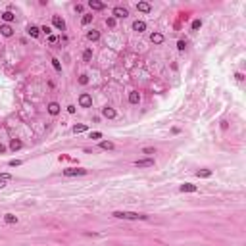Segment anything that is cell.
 <instances>
[{
	"instance_id": "38",
	"label": "cell",
	"mask_w": 246,
	"mask_h": 246,
	"mask_svg": "<svg viewBox=\"0 0 246 246\" xmlns=\"http://www.w3.org/2000/svg\"><path fill=\"white\" fill-rule=\"evenodd\" d=\"M4 150H6V146H4V144H0V154H2Z\"/></svg>"
},
{
	"instance_id": "32",
	"label": "cell",
	"mask_w": 246,
	"mask_h": 246,
	"mask_svg": "<svg viewBox=\"0 0 246 246\" xmlns=\"http://www.w3.org/2000/svg\"><path fill=\"white\" fill-rule=\"evenodd\" d=\"M0 179H4V181H12V175H10V173H0Z\"/></svg>"
},
{
	"instance_id": "25",
	"label": "cell",
	"mask_w": 246,
	"mask_h": 246,
	"mask_svg": "<svg viewBox=\"0 0 246 246\" xmlns=\"http://www.w3.org/2000/svg\"><path fill=\"white\" fill-rule=\"evenodd\" d=\"M90 58H92V50H85V52H83V60H85V62H89Z\"/></svg>"
},
{
	"instance_id": "18",
	"label": "cell",
	"mask_w": 246,
	"mask_h": 246,
	"mask_svg": "<svg viewBox=\"0 0 246 246\" xmlns=\"http://www.w3.org/2000/svg\"><path fill=\"white\" fill-rule=\"evenodd\" d=\"M21 146H23V142H21L19 139H12V142H10V148L12 150H19Z\"/></svg>"
},
{
	"instance_id": "10",
	"label": "cell",
	"mask_w": 246,
	"mask_h": 246,
	"mask_svg": "<svg viewBox=\"0 0 246 246\" xmlns=\"http://www.w3.org/2000/svg\"><path fill=\"white\" fill-rule=\"evenodd\" d=\"M150 40L154 42V44H162V42H163V35L162 33H152L150 35Z\"/></svg>"
},
{
	"instance_id": "9",
	"label": "cell",
	"mask_w": 246,
	"mask_h": 246,
	"mask_svg": "<svg viewBox=\"0 0 246 246\" xmlns=\"http://www.w3.org/2000/svg\"><path fill=\"white\" fill-rule=\"evenodd\" d=\"M48 113L50 115H58V113H60V104H58V102H50L48 104Z\"/></svg>"
},
{
	"instance_id": "26",
	"label": "cell",
	"mask_w": 246,
	"mask_h": 246,
	"mask_svg": "<svg viewBox=\"0 0 246 246\" xmlns=\"http://www.w3.org/2000/svg\"><path fill=\"white\" fill-rule=\"evenodd\" d=\"M52 66H54V69H56V71H62V66H60V62H58L56 58H52Z\"/></svg>"
},
{
	"instance_id": "15",
	"label": "cell",
	"mask_w": 246,
	"mask_h": 246,
	"mask_svg": "<svg viewBox=\"0 0 246 246\" xmlns=\"http://www.w3.org/2000/svg\"><path fill=\"white\" fill-rule=\"evenodd\" d=\"M0 33H2L4 37H12V35H13V29H12L10 25H2V27H0Z\"/></svg>"
},
{
	"instance_id": "24",
	"label": "cell",
	"mask_w": 246,
	"mask_h": 246,
	"mask_svg": "<svg viewBox=\"0 0 246 246\" xmlns=\"http://www.w3.org/2000/svg\"><path fill=\"white\" fill-rule=\"evenodd\" d=\"M86 131V125H75L73 127V133L77 135V133H85Z\"/></svg>"
},
{
	"instance_id": "4",
	"label": "cell",
	"mask_w": 246,
	"mask_h": 246,
	"mask_svg": "<svg viewBox=\"0 0 246 246\" xmlns=\"http://www.w3.org/2000/svg\"><path fill=\"white\" fill-rule=\"evenodd\" d=\"M112 13H113V17H115V19H117V17L121 19V17H127V16H129V12H127V8H121V6H115V8H113V12H112Z\"/></svg>"
},
{
	"instance_id": "22",
	"label": "cell",
	"mask_w": 246,
	"mask_h": 246,
	"mask_svg": "<svg viewBox=\"0 0 246 246\" xmlns=\"http://www.w3.org/2000/svg\"><path fill=\"white\" fill-rule=\"evenodd\" d=\"M2 19H4V21H13V19H16V16H13L12 12H4V13H2Z\"/></svg>"
},
{
	"instance_id": "21",
	"label": "cell",
	"mask_w": 246,
	"mask_h": 246,
	"mask_svg": "<svg viewBox=\"0 0 246 246\" xmlns=\"http://www.w3.org/2000/svg\"><path fill=\"white\" fill-rule=\"evenodd\" d=\"M196 175L198 177H209V175H212V169H198Z\"/></svg>"
},
{
	"instance_id": "11",
	"label": "cell",
	"mask_w": 246,
	"mask_h": 246,
	"mask_svg": "<svg viewBox=\"0 0 246 246\" xmlns=\"http://www.w3.org/2000/svg\"><path fill=\"white\" fill-rule=\"evenodd\" d=\"M102 115H104V117H108V119H113L117 113H115L113 108H104V110H102Z\"/></svg>"
},
{
	"instance_id": "12",
	"label": "cell",
	"mask_w": 246,
	"mask_h": 246,
	"mask_svg": "<svg viewBox=\"0 0 246 246\" xmlns=\"http://www.w3.org/2000/svg\"><path fill=\"white\" fill-rule=\"evenodd\" d=\"M136 10H139V12H144V13H148V12L152 10V6H150L148 2H139V4H136Z\"/></svg>"
},
{
	"instance_id": "5",
	"label": "cell",
	"mask_w": 246,
	"mask_h": 246,
	"mask_svg": "<svg viewBox=\"0 0 246 246\" xmlns=\"http://www.w3.org/2000/svg\"><path fill=\"white\" fill-rule=\"evenodd\" d=\"M52 23H54L56 29H60V31H63V29H66V21H63L60 16H52Z\"/></svg>"
},
{
	"instance_id": "2",
	"label": "cell",
	"mask_w": 246,
	"mask_h": 246,
	"mask_svg": "<svg viewBox=\"0 0 246 246\" xmlns=\"http://www.w3.org/2000/svg\"><path fill=\"white\" fill-rule=\"evenodd\" d=\"M63 175H66V177H75V175H86V169H83V167H67V169H63Z\"/></svg>"
},
{
	"instance_id": "35",
	"label": "cell",
	"mask_w": 246,
	"mask_h": 246,
	"mask_svg": "<svg viewBox=\"0 0 246 246\" xmlns=\"http://www.w3.org/2000/svg\"><path fill=\"white\" fill-rule=\"evenodd\" d=\"M40 31H44L46 35H50V33H52V29H50L48 25H44V27H42V29H40Z\"/></svg>"
},
{
	"instance_id": "27",
	"label": "cell",
	"mask_w": 246,
	"mask_h": 246,
	"mask_svg": "<svg viewBox=\"0 0 246 246\" xmlns=\"http://www.w3.org/2000/svg\"><path fill=\"white\" fill-rule=\"evenodd\" d=\"M90 139H92V140H98V139H102V133H98V131L90 133Z\"/></svg>"
},
{
	"instance_id": "6",
	"label": "cell",
	"mask_w": 246,
	"mask_h": 246,
	"mask_svg": "<svg viewBox=\"0 0 246 246\" xmlns=\"http://www.w3.org/2000/svg\"><path fill=\"white\" fill-rule=\"evenodd\" d=\"M135 165H136V167H152V165H154V160H152V158H146V160H136Z\"/></svg>"
},
{
	"instance_id": "16",
	"label": "cell",
	"mask_w": 246,
	"mask_h": 246,
	"mask_svg": "<svg viewBox=\"0 0 246 246\" xmlns=\"http://www.w3.org/2000/svg\"><path fill=\"white\" fill-rule=\"evenodd\" d=\"M133 29H135V31H139V33H142L144 29H146V23H144V21H139V19H136L135 23H133Z\"/></svg>"
},
{
	"instance_id": "7",
	"label": "cell",
	"mask_w": 246,
	"mask_h": 246,
	"mask_svg": "<svg viewBox=\"0 0 246 246\" xmlns=\"http://www.w3.org/2000/svg\"><path fill=\"white\" fill-rule=\"evenodd\" d=\"M89 8H90V10H104L106 4L100 2V0H89Z\"/></svg>"
},
{
	"instance_id": "33",
	"label": "cell",
	"mask_w": 246,
	"mask_h": 246,
	"mask_svg": "<svg viewBox=\"0 0 246 246\" xmlns=\"http://www.w3.org/2000/svg\"><path fill=\"white\" fill-rule=\"evenodd\" d=\"M79 83H81V85H86V83H89V77H86V75H81V77H79Z\"/></svg>"
},
{
	"instance_id": "36",
	"label": "cell",
	"mask_w": 246,
	"mask_h": 246,
	"mask_svg": "<svg viewBox=\"0 0 246 246\" xmlns=\"http://www.w3.org/2000/svg\"><path fill=\"white\" fill-rule=\"evenodd\" d=\"M67 112L69 113H75V106H67Z\"/></svg>"
},
{
	"instance_id": "31",
	"label": "cell",
	"mask_w": 246,
	"mask_h": 246,
	"mask_svg": "<svg viewBox=\"0 0 246 246\" xmlns=\"http://www.w3.org/2000/svg\"><path fill=\"white\" fill-rule=\"evenodd\" d=\"M142 152H144V154H148V156L156 154V150H154V148H148V146H146V148H142Z\"/></svg>"
},
{
	"instance_id": "13",
	"label": "cell",
	"mask_w": 246,
	"mask_h": 246,
	"mask_svg": "<svg viewBox=\"0 0 246 246\" xmlns=\"http://www.w3.org/2000/svg\"><path fill=\"white\" fill-rule=\"evenodd\" d=\"M129 102H131V104H139V102H140V94H139L136 90L129 92Z\"/></svg>"
},
{
	"instance_id": "37",
	"label": "cell",
	"mask_w": 246,
	"mask_h": 246,
	"mask_svg": "<svg viewBox=\"0 0 246 246\" xmlns=\"http://www.w3.org/2000/svg\"><path fill=\"white\" fill-rule=\"evenodd\" d=\"M6 183H8V181H4V179H0V189H4V186H6Z\"/></svg>"
},
{
	"instance_id": "34",
	"label": "cell",
	"mask_w": 246,
	"mask_h": 246,
	"mask_svg": "<svg viewBox=\"0 0 246 246\" xmlns=\"http://www.w3.org/2000/svg\"><path fill=\"white\" fill-rule=\"evenodd\" d=\"M177 48H179V50H185V48H186V42H185V40H179V42H177Z\"/></svg>"
},
{
	"instance_id": "23",
	"label": "cell",
	"mask_w": 246,
	"mask_h": 246,
	"mask_svg": "<svg viewBox=\"0 0 246 246\" xmlns=\"http://www.w3.org/2000/svg\"><path fill=\"white\" fill-rule=\"evenodd\" d=\"M83 25H89L90 23V21H92V13H85V16H83Z\"/></svg>"
},
{
	"instance_id": "19",
	"label": "cell",
	"mask_w": 246,
	"mask_h": 246,
	"mask_svg": "<svg viewBox=\"0 0 246 246\" xmlns=\"http://www.w3.org/2000/svg\"><path fill=\"white\" fill-rule=\"evenodd\" d=\"M4 221L10 223V225H13V223H17V217H16L13 213H6V215H4Z\"/></svg>"
},
{
	"instance_id": "20",
	"label": "cell",
	"mask_w": 246,
	"mask_h": 246,
	"mask_svg": "<svg viewBox=\"0 0 246 246\" xmlns=\"http://www.w3.org/2000/svg\"><path fill=\"white\" fill-rule=\"evenodd\" d=\"M100 148H102V150H113V142H110V140H102V142H100Z\"/></svg>"
},
{
	"instance_id": "14",
	"label": "cell",
	"mask_w": 246,
	"mask_h": 246,
	"mask_svg": "<svg viewBox=\"0 0 246 246\" xmlns=\"http://www.w3.org/2000/svg\"><path fill=\"white\" fill-rule=\"evenodd\" d=\"M86 39H89V40H92V42H96V40L100 39V33L96 31V29H92V31H89V33H86Z\"/></svg>"
},
{
	"instance_id": "17",
	"label": "cell",
	"mask_w": 246,
	"mask_h": 246,
	"mask_svg": "<svg viewBox=\"0 0 246 246\" xmlns=\"http://www.w3.org/2000/svg\"><path fill=\"white\" fill-rule=\"evenodd\" d=\"M27 31H29V35H31L33 39H37L39 35H40V29H39V27H35V25H31V27L27 29Z\"/></svg>"
},
{
	"instance_id": "8",
	"label": "cell",
	"mask_w": 246,
	"mask_h": 246,
	"mask_svg": "<svg viewBox=\"0 0 246 246\" xmlns=\"http://www.w3.org/2000/svg\"><path fill=\"white\" fill-rule=\"evenodd\" d=\"M179 190L181 192H196V185H192V183H185V185H181L179 186Z\"/></svg>"
},
{
	"instance_id": "30",
	"label": "cell",
	"mask_w": 246,
	"mask_h": 246,
	"mask_svg": "<svg viewBox=\"0 0 246 246\" xmlns=\"http://www.w3.org/2000/svg\"><path fill=\"white\" fill-rule=\"evenodd\" d=\"M8 165L10 167H17V165H21V160H12V162H8Z\"/></svg>"
},
{
	"instance_id": "29",
	"label": "cell",
	"mask_w": 246,
	"mask_h": 246,
	"mask_svg": "<svg viewBox=\"0 0 246 246\" xmlns=\"http://www.w3.org/2000/svg\"><path fill=\"white\" fill-rule=\"evenodd\" d=\"M106 25L108 27H115V17H108L106 19Z\"/></svg>"
},
{
	"instance_id": "1",
	"label": "cell",
	"mask_w": 246,
	"mask_h": 246,
	"mask_svg": "<svg viewBox=\"0 0 246 246\" xmlns=\"http://www.w3.org/2000/svg\"><path fill=\"white\" fill-rule=\"evenodd\" d=\"M112 215H113V217H117V219H129V221H135V219H148V215L136 213V212H113Z\"/></svg>"
},
{
	"instance_id": "3",
	"label": "cell",
	"mask_w": 246,
	"mask_h": 246,
	"mask_svg": "<svg viewBox=\"0 0 246 246\" xmlns=\"http://www.w3.org/2000/svg\"><path fill=\"white\" fill-rule=\"evenodd\" d=\"M79 104H81L83 108H90V106H92V96L85 92V94H81V96H79Z\"/></svg>"
},
{
	"instance_id": "28",
	"label": "cell",
	"mask_w": 246,
	"mask_h": 246,
	"mask_svg": "<svg viewBox=\"0 0 246 246\" xmlns=\"http://www.w3.org/2000/svg\"><path fill=\"white\" fill-rule=\"evenodd\" d=\"M200 27H202V21H200V19H194V21H192V29L196 31V29H200Z\"/></svg>"
}]
</instances>
